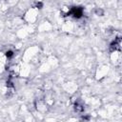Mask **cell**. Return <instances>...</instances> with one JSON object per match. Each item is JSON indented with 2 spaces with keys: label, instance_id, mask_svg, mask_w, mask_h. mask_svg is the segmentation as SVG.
<instances>
[{
  "label": "cell",
  "instance_id": "cell-1",
  "mask_svg": "<svg viewBox=\"0 0 122 122\" xmlns=\"http://www.w3.org/2000/svg\"><path fill=\"white\" fill-rule=\"evenodd\" d=\"M69 14H71V15H73L74 17L79 18V17L82 16V14H83V10H82V9H80V8H73V9L70 10Z\"/></svg>",
  "mask_w": 122,
  "mask_h": 122
},
{
  "label": "cell",
  "instance_id": "cell-2",
  "mask_svg": "<svg viewBox=\"0 0 122 122\" xmlns=\"http://www.w3.org/2000/svg\"><path fill=\"white\" fill-rule=\"evenodd\" d=\"M12 51H7V56L8 57H10V56H12Z\"/></svg>",
  "mask_w": 122,
  "mask_h": 122
}]
</instances>
